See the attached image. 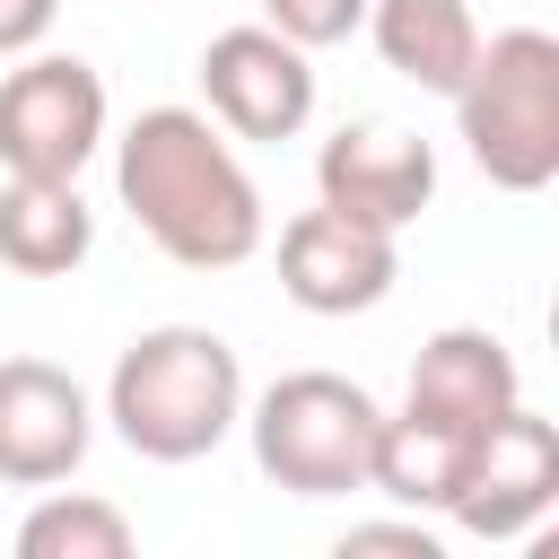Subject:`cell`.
Listing matches in <instances>:
<instances>
[{"mask_svg":"<svg viewBox=\"0 0 559 559\" xmlns=\"http://www.w3.org/2000/svg\"><path fill=\"white\" fill-rule=\"evenodd\" d=\"M96 245V210L79 201L70 175H9L0 192V262L26 280H61L79 271Z\"/></svg>","mask_w":559,"mask_h":559,"instance_id":"13","label":"cell"},{"mask_svg":"<svg viewBox=\"0 0 559 559\" xmlns=\"http://www.w3.org/2000/svg\"><path fill=\"white\" fill-rule=\"evenodd\" d=\"M105 419L140 463H201L245 428V367L210 323H148L105 376Z\"/></svg>","mask_w":559,"mask_h":559,"instance_id":"2","label":"cell"},{"mask_svg":"<svg viewBox=\"0 0 559 559\" xmlns=\"http://www.w3.org/2000/svg\"><path fill=\"white\" fill-rule=\"evenodd\" d=\"M201 96L227 140H297L314 122V61L280 26H227L201 44Z\"/></svg>","mask_w":559,"mask_h":559,"instance_id":"7","label":"cell"},{"mask_svg":"<svg viewBox=\"0 0 559 559\" xmlns=\"http://www.w3.org/2000/svg\"><path fill=\"white\" fill-rule=\"evenodd\" d=\"M454 140L498 192L559 183V35L542 26L480 35L472 79L454 87Z\"/></svg>","mask_w":559,"mask_h":559,"instance_id":"3","label":"cell"},{"mask_svg":"<svg viewBox=\"0 0 559 559\" xmlns=\"http://www.w3.org/2000/svg\"><path fill=\"white\" fill-rule=\"evenodd\" d=\"M245 437H253L262 480H280L288 498H349L376 472L384 402L332 367H297L245 402Z\"/></svg>","mask_w":559,"mask_h":559,"instance_id":"4","label":"cell"},{"mask_svg":"<svg viewBox=\"0 0 559 559\" xmlns=\"http://www.w3.org/2000/svg\"><path fill=\"white\" fill-rule=\"evenodd\" d=\"M314 201L402 236L437 201V148L419 131H393V122H341L314 148Z\"/></svg>","mask_w":559,"mask_h":559,"instance_id":"10","label":"cell"},{"mask_svg":"<svg viewBox=\"0 0 559 559\" xmlns=\"http://www.w3.org/2000/svg\"><path fill=\"white\" fill-rule=\"evenodd\" d=\"M367 35H376L384 70L411 79V87H428V96H454L472 79V61H480L472 0H376L367 9Z\"/></svg>","mask_w":559,"mask_h":559,"instance_id":"12","label":"cell"},{"mask_svg":"<svg viewBox=\"0 0 559 559\" xmlns=\"http://www.w3.org/2000/svg\"><path fill=\"white\" fill-rule=\"evenodd\" d=\"M114 192L140 218V236L183 271H236L262 253V192L218 114L148 105L114 140Z\"/></svg>","mask_w":559,"mask_h":559,"instance_id":"1","label":"cell"},{"mask_svg":"<svg viewBox=\"0 0 559 559\" xmlns=\"http://www.w3.org/2000/svg\"><path fill=\"white\" fill-rule=\"evenodd\" d=\"M349 550H411V559H437V524L428 515H411V524H349L341 533V559Z\"/></svg>","mask_w":559,"mask_h":559,"instance_id":"17","label":"cell"},{"mask_svg":"<svg viewBox=\"0 0 559 559\" xmlns=\"http://www.w3.org/2000/svg\"><path fill=\"white\" fill-rule=\"evenodd\" d=\"M87 445H96L87 384L52 358H0V480L52 489L87 463Z\"/></svg>","mask_w":559,"mask_h":559,"instance_id":"9","label":"cell"},{"mask_svg":"<svg viewBox=\"0 0 559 559\" xmlns=\"http://www.w3.org/2000/svg\"><path fill=\"white\" fill-rule=\"evenodd\" d=\"M550 507H559V419L515 402L472 437V463H463L445 524L472 542H533V524Z\"/></svg>","mask_w":559,"mask_h":559,"instance_id":"6","label":"cell"},{"mask_svg":"<svg viewBox=\"0 0 559 559\" xmlns=\"http://www.w3.org/2000/svg\"><path fill=\"white\" fill-rule=\"evenodd\" d=\"M550 349H559V297H550Z\"/></svg>","mask_w":559,"mask_h":559,"instance_id":"20","label":"cell"},{"mask_svg":"<svg viewBox=\"0 0 559 559\" xmlns=\"http://www.w3.org/2000/svg\"><path fill=\"white\" fill-rule=\"evenodd\" d=\"M533 550H542V559H559V507H550V515L533 524Z\"/></svg>","mask_w":559,"mask_h":559,"instance_id":"19","label":"cell"},{"mask_svg":"<svg viewBox=\"0 0 559 559\" xmlns=\"http://www.w3.org/2000/svg\"><path fill=\"white\" fill-rule=\"evenodd\" d=\"M463 463H472V428H445L428 411H384L367 489L393 498V507H411V515H445L454 489H463Z\"/></svg>","mask_w":559,"mask_h":559,"instance_id":"14","label":"cell"},{"mask_svg":"<svg viewBox=\"0 0 559 559\" xmlns=\"http://www.w3.org/2000/svg\"><path fill=\"white\" fill-rule=\"evenodd\" d=\"M105 148V79L79 52H17L0 79V166L9 175H70Z\"/></svg>","mask_w":559,"mask_h":559,"instance_id":"5","label":"cell"},{"mask_svg":"<svg viewBox=\"0 0 559 559\" xmlns=\"http://www.w3.org/2000/svg\"><path fill=\"white\" fill-rule=\"evenodd\" d=\"M393 280H402L393 227H367L332 201H314L280 227V288L306 314H367V306L393 297Z\"/></svg>","mask_w":559,"mask_h":559,"instance_id":"8","label":"cell"},{"mask_svg":"<svg viewBox=\"0 0 559 559\" xmlns=\"http://www.w3.org/2000/svg\"><path fill=\"white\" fill-rule=\"evenodd\" d=\"M515 402H524V376H515L507 341H498V332H472V323L428 332L419 358H411V384H402V411H428V419L472 428V437H480L498 411H515Z\"/></svg>","mask_w":559,"mask_h":559,"instance_id":"11","label":"cell"},{"mask_svg":"<svg viewBox=\"0 0 559 559\" xmlns=\"http://www.w3.org/2000/svg\"><path fill=\"white\" fill-rule=\"evenodd\" d=\"M52 17H61V0H0V61L35 52L52 35Z\"/></svg>","mask_w":559,"mask_h":559,"instance_id":"18","label":"cell"},{"mask_svg":"<svg viewBox=\"0 0 559 559\" xmlns=\"http://www.w3.org/2000/svg\"><path fill=\"white\" fill-rule=\"evenodd\" d=\"M131 542H140V524L114 498H87V489H44L17 524L26 559H131Z\"/></svg>","mask_w":559,"mask_h":559,"instance_id":"15","label":"cell"},{"mask_svg":"<svg viewBox=\"0 0 559 559\" xmlns=\"http://www.w3.org/2000/svg\"><path fill=\"white\" fill-rule=\"evenodd\" d=\"M367 9H376V0H262V26H280V35L306 44V52H323V44H349V35L367 26Z\"/></svg>","mask_w":559,"mask_h":559,"instance_id":"16","label":"cell"}]
</instances>
